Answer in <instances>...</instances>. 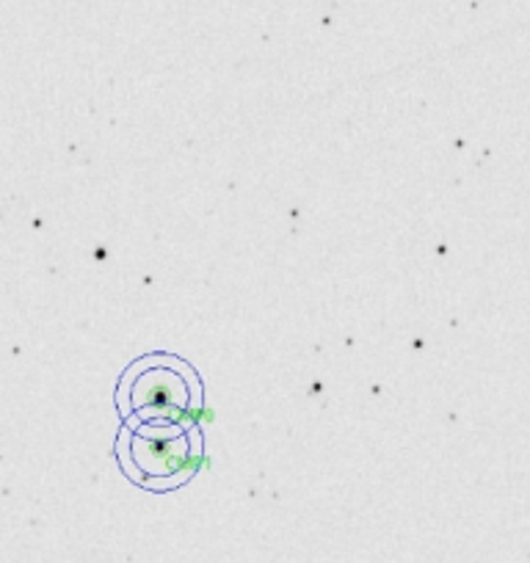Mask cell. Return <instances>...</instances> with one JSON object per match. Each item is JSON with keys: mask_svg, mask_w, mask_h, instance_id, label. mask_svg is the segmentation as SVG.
<instances>
[{"mask_svg": "<svg viewBox=\"0 0 530 563\" xmlns=\"http://www.w3.org/2000/svg\"><path fill=\"white\" fill-rule=\"evenodd\" d=\"M136 462L147 470L150 475H169L186 462L188 456V442L186 437H177L169 448L164 440H153V437H142L136 442Z\"/></svg>", "mask_w": 530, "mask_h": 563, "instance_id": "2", "label": "cell"}, {"mask_svg": "<svg viewBox=\"0 0 530 563\" xmlns=\"http://www.w3.org/2000/svg\"><path fill=\"white\" fill-rule=\"evenodd\" d=\"M188 393L180 378L169 371H147L133 387V406L153 417L155 411L186 409Z\"/></svg>", "mask_w": 530, "mask_h": 563, "instance_id": "1", "label": "cell"}]
</instances>
